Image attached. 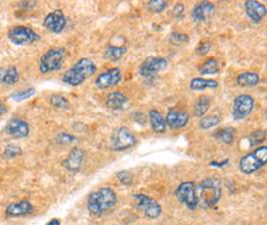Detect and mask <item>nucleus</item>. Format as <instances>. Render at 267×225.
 I'll return each mask as SVG.
<instances>
[{"label": "nucleus", "instance_id": "4c0bfd02", "mask_svg": "<svg viewBox=\"0 0 267 225\" xmlns=\"http://www.w3.org/2000/svg\"><path fill=\"white\" fill-rule=\"evenodd\" d=\"M184 5L181 4V3H177L173 9H172V14L175 18L177 19H181L183 17V14H184Z\"/></svg>", "mask_w": 267, "mask_h": 225}, {"label": "nucleus", "instance_id": "b1692460", "mask_svg": "<svg viewBox=\"0 0 267 225\" xmlns=\"http://www.w3.org/2000/svg\"><path fill=\"white\" fill-rule=\"evenodd\" d=\"M218 87V82L213 79L194 78L190 81V89L193 91H204L206 89H215Z\"/></svg>", "mask_w": 267, "mask_h": 225}, {"label": "nucleus", "instance_id": "6e6552de", "mask_svg": "<svg viewBox=\"0 0 267 225\" xmlns=\"http://www.w3.org/2000/svg\"><path fill=\"white\" fill-rule=\"evenodd\" d=\"M254 108V99L248 94H242L235 98L232 108V117L236 121L247 118Z\"/></svg>", "mask_w": 267, "mask_h": 225}, {"label": "nucleus", "instance_id": "2eb2a0df", "mask_svg": "<svg viewBox=\"0 0 267 225\" xmlns=\"http://www.w3.org/2000/svg\"><path fill=\"white\" fill-rule=\"evenodd\" d=\"M246 15L253 23H259L265 17L267 10L266 7L255 0H247L244 3Z\"/></svg>", "mask_w": 267, "mask_h": 225}, {"label": "nucleus", "instance_id": "58836bf2", "mask_svg": "<svg viewBox=\"0 0 267 225\" xmlns=\"http://www.w3.org/2000/svg\"><path fill=\"white\" fill-rule=\"evenodd\" d=\"M211 49V43L210 42H203L200 43L196 49V52L199 55H206Z\"/></svg>", "mask_w": 267, "mask_h": 225}, {"label": "nucleus", "instance_id": "6ab92c4d", "mask_svg": "<svg viewBox=\"0 0 267 225\" xmlns=\"http://www.w3.org/2000/svg\"><path fill=\"white\" fill-rule=\"evenodd\" d=\"M128 102L129 99L125 94L121 92H112L107 95L105 104L109 109L122 110L127 106Z\"/></svg>", "mask_w": 267, "mask_h": 225}, {"label": "nucleus", "instance_id": "a878e982", "mask_svg": "<svg viewBox=\"0 0 267 225\" xmlns=\"http://www.w3.org/2000/svg\"><path fill=\"white\" fill-rule=\"evenodd\" d=\"M201 75H216L220 72V64L215 58H208L198 69Z\"/></svg>", "mask_w": 267, "mask_h": 225}, {"label": "nucleus", "instance_id": "aec40b11", "mask_svg": "<svg viewBox=\"0 0 267 225\" xmlns=\"http://www.w3.org/2000/svg\"><path fill=\"white\" fill-rule=\"evenodd\" d=\"M33 211V205L27 201L22 200L17 203H11L6 208V213L9 216H23Z\"/></svg>", "mask_w": 267, "mask_h": 225}, {"label": "nucleus", "instance_id": "f704fd0d", "mask_svg": "<svg viewBox=\"0 0 267 225\" xmlns=\"http://www.w3.org/2000/svg\"><path fill=\"white\" fill-rule=\"evenodd\" d=\"M21 153H22V151H21V149L19 147L14 146V145H8L5 148L3 155H4V157L6 159H14L17 156L21 155Z\"/></svg>", "mask_w": 267, "mask_h": 225}, {"label": "nucleus", "instance_id": "c85d7f7f", "mask_svg": "<svg viewBox=\"0 0 267 225\" xmlns=\"http://www.w3.org/2000/svg\"><path fill=\"white\" fill-rule=\"evenodd\" d=\"M221 122V118L218 115H211V116H204L201 118L199 122V127L202 130H209L211 128L216 127Z\"/></svg>", "mask_w": 267, "mask_h": 225}, {"label": "nucleus", "instance_id": "72a5a7b5", "mask_svg": "<svg viewBox=\"0 0 267 225\" xmlns=\"http://www.w3.org/2000/svg\"><path fill=\"white\" fill-rule=\"evenodd\" d=\"M169 41L173 44H184L189 41V36L184 33L173 32L169 36Z\"/></svg>", "mask_w": 267, "mask_h": 225}, {"label": "nucleus", "instance_id": "f3484780", "mask_svg": "<svg viewBox=\"0 0 267 225\" xmlns=\"http://www.w3.org/2000/svg\"><path fill=\"white\" fill-rule=\"evenodd\" d=\"M214 13L215 6L208 1H203L194 6L191 11V18L194 22H202L214 15Z\"/></svg>", "mask_w": 267, "mask_h": 225}, {"label": "nucleus", "instance_id": "a211bd4d", "mask_svg": "<svg viewBox=\"0 0 267 225\" xmlns=\"http://www.w3.org/2000/svg\"><path fill=\"white\" fill-rule=\"evenodd\" d=\"M84 159V153L79 148H73L63 162L64 168L72 172L79 170Z\"/></svg>", "mask_w": 267, "mask_h": 225}, {"label": "nucleus", "instance_id": "5701e85b", "mask_svg": "<svg viewBox=\"0 0 267 225\" xmlns=\"http://www.w3.org/2000/svg\"><path fill=\"white\" fill-rule=\"evenodd\" d=\"M259 80L256 72H243L236 77V84L241 87H253L259 83Z\"/></svg>", "mask_w": 267, "mask_h": 225}, {"label": "nucleus", "instance_id": "f03ea898", "mask_svg": "<svg viewBox=\"0 0 267 225\" xmlns=\"http://www.w3.org/2000/svg\"><path fill=\"white\" fill-rule=\"evenodd\" d=\"M96 70L97 66L92 60L88 58H81L64 73L62 81L69 86L76 87L94 75Z\"/></svg>", "mask_w": 267, "mask_h": 225}, {"label": "nucleus", "instance_id": "9b49d317", "mask_svg": "<svg viewBox=\"0 0 267 225\" xmlns=\"http://www.w3.org/2000/svg\"><path fill=\"white\" fill-rule=\"evenodd\" d=\"M133 198L136 200L137 206L143 211L146 217L154 219L161 214L162 209L160 204L152 197L142 193H137L133 195Z\"/></svg>", "mask_w": 267, "mask_h": 225}, {"label": "nucleus", "instance_id": "dca6fc26", "mask_svg": "<svg viewBox=\"0 0 267 225\" xmlns=\"http://www.w3.org/2000/svg\"><path fill=\"white\" fill-rule=\"evenodd\" d=\"M5 132L15 139H23L29 135V126L23 120L12 119L7 123Z\"/></svg>", "mask_w": 267, "mask_h": 225}, {"label": "nucleus", "instance_id": "bb28decb", "mask_svg": "<svg viewBox=\"0 0 267 225\" xmlns=\"http://www.w3.org/2000/svg\"><path fill=\"white\" fill-rule=\"evenodd\" d=\"M211 105V98L208 96H201L194 105V115L198 118L204 117Z\"/></svg>", "mask_w": 267, "mask_h": 225}, {"label": "nucleus", "instance_id": "39448f33", "mask_svg": "<svg viewBox=\"0 0 267 225\" xmlns=\"http://www.w3.org/2000/svg\"><path fill=\"white\" fill-rule=\"evenodd\" d=\"M64 49L52 48L44 53L39 61V70L42 74L58 71L61 69L64 61Z\"/></svg>", "mask_w": 267, "mask_h": 225}, {"label": "nucleus", "instance_id": "393cba45", "mask_svg": "<svg viewBox=\"0 0 267 225\" xmlns=\"http://www.w3.org/2000/svg\"><path fill=\"white\" fill-rule=\"evenodd\" d=\"M126 47L123 46H116V45H111L106 48L103 54V58L107 61L115 62L120 60L123 55L126 53Z\"/></svg>", "mask_w": 267, "mask_h": 225}, {"label": "nucleus", "instance_id": "0eeeda50", "mask_svg": "<svg viewBox=\"0 0 267 225\" xmlns=\"http://www.w3.org/2000/svg\"><path fill=\"white\" fill-rule=\"evenodd\" d=\"M175 195L178 200L191 210L195 209L199 204L198 196L196 192V186L191 181L182 182L176 188Z\"/></svg>", "mask_w": 267, "mask_h": 225}, {"label": "nucleus", "instance_id": "20e7f679", "mask_svg": "<svg viewBox=\"0 0 267 225\" xmlns=\"http://www.w3.org/2000/svg\"><path fill=\"white\" fill-rule=\"evenodd\" d=\"M198 201L206 207H212L220 200L221 186L215 178H207L199 185Z\"/></svg>", "mask_w": 267, "mask_h": 225}, {"label": "nucleus", "instance_id": "e433bc0d", "mask_svg": "<svg viewBox=\"0 0 267 225\" xmlns=\"http://www.w3.org/2000/svg\"><path fill=\"white\" fill-rule=\"evenodd\" d=\"M117 177L122 184L130 185L132 183V175L127 171H120L117 173Z\"/></svg>", "mask_w": 267, "mask_h": 225}, {"label": "nucleus", "instance_id": "4468645a", "mask_svg": "<svg viewBox=\"0 0 267 225\" xmlns=\"http://www.w3.org/2000/svg\"><path fill=\"white\" fill-rule=\"evenodd\" d=\"M43 25L53 33H60L66 26V18L61 10H54L46 15Z\"/></svg>", "mask_w": 267, "mask_h": 225}, {"label": "nucleus", "instance_id": "423d86ee", "mask_svg": "<svg viewBox=\"0 0 267 225\" xmlns=\"http://www.w3.org/2000/svg\"><path fill=\"white\" fill-rule=\"evenodd\" d=\"M136 143V137L128 128L119 127L112 133L110 147L115 152H122L134 147Z\"/></svg>", "mask_w": 267, "mask_h": 225}, {"label": "nucleus", "instance_id": "473e14b6", "mask_svg": "<svg viewBox=\"0 0 267 225\" xmlns=\"http://www.w3.org/2000/svg\"><path fill=\"white\" fill-rule=\"evenodd\" d=\"M266 133L264 130H257L250 134L249 136V143L251 146H257L261 144L265 140Z\"/></svg>", "mask_w": 267, "mask_h": 225}, {"label": "nucleus", "instance_id": "2f4dec72", "mask_svg": "<svg viewBox=\"0 0 267 225\" xmlns=\"http://www.w3.org/2000/svg\"><path fill=\"white\" fill-rule=\"evenodd\" d=\"M34 94H35V90L33 88H29V89H26V90H21V91L14 92L13 94H11V98L14 101L21 102V101L27 100L28 98L32 97Z\"/></svg>", "mask_w": 267, "mask_h": 225}, {"label": "nucleus", "instance_id": "7c9ffc66", "mask_svg": "<svg viewBox=\"0 0 267 225\" xmlns=\"http://www.w3.org/2000/svg\"><path fill=\"white\" fill-rule=\"evenodd\" d=\"M50 104L57 109L69 108V101L62 95H52L50 97Z\"/></svg>", "mask_w": 267, "mask_h": 225}, {"label": "nucleus", "instance_id": "c756f323", "mask_svg": "<svg viewBox=\"0 0 267 225\" xmlns=\"http://www.w3.org/2000/svg\"><path fill=\"white\" fill-rule=\"evenodd\" d=\"M168 3L166 1H162V0H151L148 1L147 7L148 9L153 13H161L167 8Z\"/></svg>", "mask_w": 267, "mask_h": 225}, {"label": "nucleus", "instance_id": "a19ab883", "mask_svg": "<svg viewBox=\"0 0 267 225\" xmlns=\"http://www.w3.org/2000/svg\"><path fill=\"white\" fill-rule=\"evenodd\" d=\"M46 225H60V220L57 218H53L46 223Z\"/></svg>", "mask_w": 267, "mask_h": 225}, {"label": "nucleus", "instance_id": "f257e3e1", "mask_svg": "<svg viewBox=\"0 0 267 225\" xmlns=\"http://www.w3.org/2000/svg\"><path fill=\"white\" fill-rule=\"evenodd\" d=\"M116 203V192L110 187H101L89 195L87 199V209L94 215H101L114 207Z\"/></svg>", "mask_w": 267, "mask_h": 225}, {"label": "nucleus", "instance_id": "cd10ccee", "mask_svg": "<svg viewBox=\"0 0 267 225\" xmlns=\"http://www.w3.org/2000/svg\"><path fill=\"white\" fill-rule=\"evenodd\" d=\"M215 139H217L218 141L224 143V144H231L234 141L235 138V130L233 128H223L218 130L215 134H214Z\"/></svg>", "mask_w": 267, "mask_h": 225}, {"label": "nucleus", "instance_id": "ddd939ff", "mask_svg": "<svg viewBox=\"0 0 267 225\" xmlns=\"http://www.w3.org/2000/svg\"><path fill=\"white\" fill-rule=\"evenodd\" d=\"M189 121L188 112L182 110L170 109L165 117V124L172 130H179L184 128Z\"/></svg>", "mask_w": 267, "mask_h": 225}, {"label": "nucleus", "instance_id": "9d476101", "mask_svg": "<svg viewBox=\"0 0 267 225\" xmlns=\"http://www.w3.org/2000/svg\"><path fill=\"white\" fill-rule=\"evenodd\" d=\"M8 37L15 45H27L39 39L38 34L29 27L16 26L10 29Z\"/></svg>", "mask_w": 267, "mask_h": 225}, {"label": "nucleus", "instance_id": "7ed1b4c3", "mask_svg": "<svg viewBox=\"0 0 267 225\" xmlns=\"http://www.w3.org/2000/svg\"><path fill=\"white\" fill-rule=\"evenodd\" d=\"M267 161V147L261 146L253 152L242 157L239 162V169L245 174H251L262 168Z\"/></svg>", "mask_w": 267, "mask_h": 225}, {"label": "nucleus", "instance_id": "f8f14e48", "mask_svg": "<svg viewBox=\"0 0 267 225\" xmlns=\"http://www.w3.org/2000/svg\"><path fill=\"white\" fill-rule=\"evenodd\" d=\"M122 80V73L118 68H111L100 73L95 79V86L105 90L117 86Z\"/></svg>", "mask_w": 267, "mask_h": 225}, {"label": "nucleus", "instance_id": "1a4fd4ad", "mask_svg": "<svg viewBox=\"0 0 267 225\" xmlns=\"http://www.w3.org/2000/svg\"><path fill=\"white\" fill-rule=\"evenodd\" d=\"M168 65V62L163 57H157V56H151L146 58L142 64L139 67L138 73L141 77L149 78L152 77L159 72L166 69Z\"/></svg>", "mask_w": 267, "mask_h": 225}, {"label": "nucleus", "instance_id": "4be33fe9", "mask_svg": "<svg viewBox=\"0 0 267 225\" xmlns=\"http://www.w3.org/2000/svg\"><path fill=\"white\" fill-rule=\"evenodd\" d=\"M19 80V73L15 67L0 68V83L4 85H14Z\"/></svg>", "mask_w": 267, "mask_h": 225}, {"label": "nucleus", "instance_id": "ea45409f", "mask_svg": "<svg viewBox=\"0 0 267 225\" xmlns=\"http://www.w3.org/2000/svg\"><path fill=\"white\" fill-rule=\"evenodd\" d=\"M5 112H7L6 106L4 104H2V103H0V117L3 116Z\"/></svg>", "mask_w": 267, "mask_h": 225}, {"label": "nucleus", "instance_id": "412c9836", "mask_svg": "<svg viewBox=\"0 0 267 225\" xmlns=\"http://www.w3.org/2000/svg\"><path fill=\"white\" fill-rule=\"evenodd\" d=\"M149 124L152 131L156 134H163L166 131V124L165 120L163 119L161 112L155 109L149 111L148 114Z\"/></svg>", "mask_w": 267, "mask_h": 225}, {"label": "nucleus", "instance_id": "c9c22d12", "mask_svg": "<svg viewBox=\"0 0 267 225\" xmlns=\"http://www.w3.org/2000/svg\"><path fill=\"white\" fill-rule=\"evenodd\" d=\"M74 141H75V137H73L70 134H66V133H61L56 138V142L60 145H69V144L73 143Z\"/></svg>", "mask_w": 267, "mask_h": 225}]
</instances>
